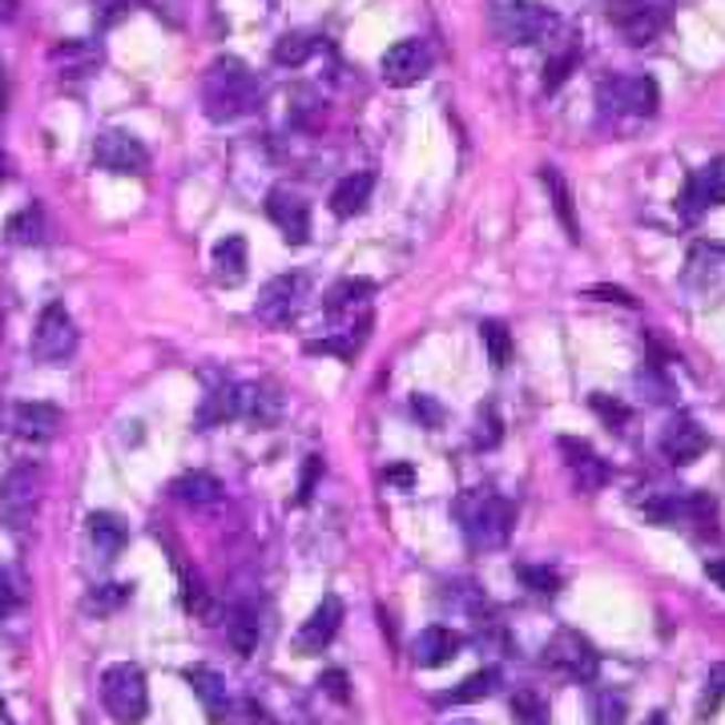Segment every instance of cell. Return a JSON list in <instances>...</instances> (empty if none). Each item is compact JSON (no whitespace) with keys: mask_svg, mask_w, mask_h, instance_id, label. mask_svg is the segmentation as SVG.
<instances>
[{"mask_svg":"<svg viewBox=\"0 0 725 725\" xmlns=\"http://www.w3.org/2000/svg\"><path fill=\"white\" fill-rule=\"evenodd\" d=\"M201 105L214 122H235L258 105V77L242 61L222 56V61H214L206 81H201Z\"/></svg>","mask_w":725,"mask_h":725,"instance_id":"1","label":"cell"},{"mask_svg":"<svg viewBox=\"0 0 725 725\" xmlns=\"http://www.w3.org/2000/svg\"><path fill=\"white\" fill-rule=\"evenodd\" d=\"M456 516L464 525V536L472 540V548H500L508 540L516 525V508L496 491H468L459 496Z\"/></svg>","mask_w":725,"mask_h":725,"instance_id":"2","label":"cell"},{"mask_svg":"<svg viewBox=\"0 0 725 725\" xmlns=\"http://www.w3.org/2000/svg\"><path fill=\"white\" fill-rule=\"evenodd\" d=\"M101 702L110 710L113 722L122 725H137L149 714V685H145V673L130 661H117L105 670L101 677Z\"/></svg>","mask_w":725,"mask_h":725,"instance_id":"3","label":"cell"},{"mask_svg":"<svg viewBox=\"0 0 725 725\" xmlns=\"http://www.w3.org/2000/svg\"><path fill=\"white\" fill-rule=\"evenodd\" d=\"M557 29V12L540 0H504L496 9V33L508 45H540Z\"/></svg>","mask_w":725,"mask_h":725,"instance_id":"4","label":"cell"},{"mask_svg":"<svg viewBox=\"0 0 725 725\" xmlns=\"http://www.w3.org/2000/svg\"><path fill=\"white\" fill-rule=\"evenodd\" d=\"M33 355L41 363H65L73 351H77V327H73V314L61 307V302H49L41 319L33 327Z\"/></svg>","mask_w":725,"mask_h":725,"instance_id":"5","label":"cell"},{"mask_svg":"<svg viewBox=\"0 0 725 725\" xmlns=\"http://www.w3.org/2000/svg\"><path fill=\"white\" fill-rule=\"evenodd\" d=\"M37 496H41V480L29 464L12 468L4 480H0V528L9 532H21L37 512Z\"/></svg>","mask_w":725,"mask_h":725,"instance_id":"6","label":"cell"},{"mask_svg":"<svg viewBox=\"0 0 725 725\" xmlns=\"http://www.w3.org/2000/svg\"><path fill=\"white\" fill-rule=\"evenodd\" d=\"M601 105L613 113H629V117H649V113H657L661 90L657 81L645 77V73H625V77L604 81Z\"/></svg>","mask_w":725,"mask_h":725,"instance_id":"7","label":"cell"},{"mask_svg":"<svg viewBox=\"0 0 725 725\" xmlns=\"http://www.w3.org/2000/svg\"><path fill=\"white\" fill-rule=\"evenodd\" d=\"M380 69H383V81H387V85L407 90V85H415V81H424L427 73H432V49H427L424 41H415V37L395 41V45L383 53Z\"/></svg>","mask_w":725,"mask_h":725,"instance_id":"8","label":"cell"},{"mask_svg":"<svg viewBox=\"0 0 725 725\" xmlns=\"http://www.w3.org/2000/svg\"><path fill=\"white\" fill-rule=\"evenodd\" d=\"M93 162L101 169H110V174H145L149 154H145V145L134 134L110 130V134H101L97 145H93Z\"/></svg>","mask_w":725,"mask_h":725,"instance_id":"9","label":"cell"},{"mask_svg":"<svg viewBox=\"0 0 725 725\" xmlns=\"http://www.w3.org/2000/svg\"><path fill=\"white\" fill-rule=\"evenodd\" d=\"M609 17L629 37V45H649L665 29V12L657 4H649V0H613Z\"/></svg>","mask_w":725,"mask_h":725,"instance_id":"10","label":"cell"},{"mask_svg":"<svg viewBox=\"0 0 725 725\" xmlns=\"http://www.w3.org/2000/svg\"><path fill=\"white\" fill-rule=\"evenodd\" d=\"M339 625H343V601H339V597H323V601L314 604V613L302 621L299 636H294V649H299L302 657L323 653V649L335 641Z\"/></svg>","mask_w":725,"mask_h":725,"instance_id":"11","label":"cell"},{"mask_svg":"<svg viewBox=\"0 0 725 725\" xmlns=\"http://www.w3.org/2000/svg\"><path fill=\"white\" fill-rule=\"evenodd\" d=\"M548 661L577 681H592L597 670H601V657H597L592 641H584L580 633H560L557 641L548 645Z\"/></svg>","mask_w":725,"mask_h":725,"instance_id":"12","label":"cell"},{"mask_svg":"<svg viewBox=\"0 0 725 725\" xmlns=\"http://www.w3.org/2000/svg\"><path fill=\"white\" fill-rule=\"evenodd\" d=\"M267 214H270V222H275V226L282 230V238H287V242L302 246L307 238H311V206H307V201H302L299 194L270 190Z\"/></svg>","mask_w":725,"mask_h":725,"instance_id":"13","label":"cell"},{"mask_svg":"<svg viewBox=\"0 0 725 725\" xmlns=\"http://www.w3.org/2000/svg\"><path fill=\"white\" fill-rule=\"evenodd\" d=\"M464 653V636L456 629H444V625H432L424 633L415 636L412 645V661L420 670H439V665H452V661Z\"/></svg>","mask_w":725,"mask_h":725,"instance_id":"14","label":"cell"},{"mask_svg":"<svg viewBox=\"0 0 725 725\" xmlns=\"http://www.w3.org/2000/svg\"><path fill=\"white\" fill-rule=\"evenodd\" d=\"M705 447H710V439H705V432L697 427V420H690V415H677L665 432H661V452H665V459L670 464H693V459L705 456Z\"/></svg>","mask_w":725,"mask_h":725,"instance_id":"15","label":"cell"},{"mask_svg":"<svg viewBox=\"0 0 725 725\" xmlns=\"http://www.w3.org/2000/svg\"><path fill=\"white\" fill-rule=\"evenodd\" d=\"M299 294H302V279H294V275L270 279L267 287H262V294H258L255 314L262 319V323L282 327V323L290 319V314H294V307H299Z\"/></svg>","mask_w":725,"mask_h":725,"instance_id":"16","label":"cell"},{"mask_svg":"<svg viewBox=\"0 0 725 725\" xmlns=\"http://www.w3.org/2000/svg\"><path fill=\"white\" fill-rule=\"evenodd\" d=\"M61 407H53V403H17L12 407V432L21 435V439H53L56 432H61Z\"/></svg>","mask_w":725,"mask_h":725,"instance_id":"17","label":"cell"},{"mask_svg":"<svg viewBox=\"0 0 725 725\" xmlns=\"http://www.w3.org/2000/svg\"><path fill=\"white\" fill-rule=\"evenodd\" d=\"M560 452L569 456L572 480L580 491H601L609 484V464H604L589 444H577V439H560Z\"/></svg>","mask_w":725,"mask_h":725,"instance_id":"18","label":"cell"},{"mask_svg":"<svg viewBox=\"0 0 725 725\" xmlns=\"http://www.w3.org/2000/svg\"><path fill=\"white\" fill-rule=\"evenodd\" d=\"M186 681H190V690L201 702V710H206V717H210V722H226L230 690H226L222 673H214L210 665H194V670H186Z\"/></svg>","mask_w":725,"mask_h":725,"instance_id":"19","label":"cell"},{"mask_svg":"<svg viewBox=\"0 0 725 725\" xmlns=\"http://www.w3.org/2000/svg\"><path fill=\"white\" fill-rule=\"evenodd\" d=\"M214 282L218 287H238L246 279V267H250V255H246V238L242 235H226L222 242L214 246Z\"/></svg>","mask_w":725,"mask_h":725,"instance_id":"20","label":"cell"},{"mask_svg":"<svg viewBox=\"0 0 725 725\" xmlns=\"http://www.w3.org/2000/svg\"><path fill=\"white\" fill-rule=\"evenodd\" d=\"M725 201V166L714 162V166H705L693 174L690 190H685V214H702L705 206H722Z\"/></svg>","mask_w":725,"mask_h":725,"instance_id":"21","label":"cell"},{"mask_svg":"<svg viewBox=\"0 0 725 725\" xmlns=\"http://www.w3.org/2000/svg\"><path fill=\"white\" fill-rule=\"evenodd\" d=\"M90 545L101 560H117L122 557V548L130 545V528H125L113 512H93L90 516Z\"/></svg>","mask_w":725,"mask_h":725,"instance_id":"22","label":"cell"},{"mask_svg":"<svg viewBox=\"0 0 725 725\" xmlns=\"http://www.w3.org/2000/svg\"><path fill=\"white\" fill-rule=\"evenodd\" d=\"M371 190H375V178H371V174H346L335 190H331V210H335L339 218H355V214L367 210Z\"/></svg>","mask_w":725,"mask_h":725,"instance_id":"23","label":"cell"},{"mask_svg":"<svg viewBox=\"0 0 725 725\" xmlns=\"http://www.w3.org/2000/svg\"><path fill=\"white\" fill-rule=\"evenodd\" d=\"M169 491H174V500L190 504V508H210V504L222 500V484L214 480L210 472H186L169 484Z\"/></svg>","mask_w":725,"mask_h":725,"instance_id":"24","label":"cell"},{"mask_svg":"<svg viewBox=\"0 0 725 725\" xmlns=\"http://www.w3.org/2000/svg\"><path fill=\"white\" fill-rule=\"evenodd\" d=\"M226 420H242V387H218L206 395L198 412V424L201 427H218Z\"/></svg>","mask_w":725,"mask_h":725,"instance_id":"25","label":"cell"},{"mask_svg":"<svg viewBox=\"0 0 725 725\" xmlns=\"http://www.w3.org/2000/svg\"><path fill=\"white\" fill-rule=\"evenodd\" d=\"M496 685H500V670H476L472 677H464L452 693H444L439 702L444 705H472V702H484V697H491L496 693Z\"/></svg>","mask_w":725,"mask_h":725,"instance_id":"26","label":"cell"},{"mask_svg":"<svg viewBox=\"0 0 725 725\" xmlns=\"http://www.w3.org/2000/svg\"><path fill=\"white\" fill-rule=\"evenodd\" d=\"M226 636H230V649H235L238 657H250L258 649V613L250 609V604H242V609H235L230 613V621H226Z\"/></svg>","mask_w":725,"mask_h":725,"instance_id":"27","label":"cell"},{"mask_svg":"<svg viewBox=\"0 0 725 725\" xmlns=\"http://www.w3.org/2000/svg\"><path fill=\"white\" fill-rule=\"evenodd\" d=\"M4 235H9V242H17V246H33V242H41V235H45V218H41L37 206H24V210H17L9 218Z\"/></svg>","mask_w":725,"mask_h":725,"instance_id":"28","label":"cell"},{"mask_svg":"<svg viewBox=\"0 0 725 725\" xmlns=\"http://www.w3.org/2000/svg\"><path fill=\"white\" fill-rule=\"evenodd\" d=\"M480 339H484V351H488L491 367L504 371L512 363V335H508V327L488 319V323H480Z\"/></svg>","mask_w":725,"mask_h":725,"instance_id":"29","label":"cell"},{"mask_svg":"<svg viewBox=\"0 0 725 725\" xmlns=\"http://www.w3.org/2000/svg\"><path fill=\"white\" fill-rule=\"evenodd\" d=\"M97 49L85 45V41H65V45L53 49V61L56 65H65V73H73V77H81V73H90L93 65H97Z\"/></svg>","mask_w":725,"mask_h":725,"instance_id":"30","label":"cell"},{"mask_svg":"<svg viewBox=\"0 0 725 725\" xmlns=\"http://www.w3.org/2000/svg\"><path fill=\"white\" fill-rule=\"evenodd\" d=\"M371 282L367 279H346V282H339L331 294H327V311L331 314H339V311H351V307H363V299L371 294Z\"/></svg>","mask_w":725,"mask_h":725,"instance_id":"31","label":"cell"},{"mask_svg":"<svg viewBox=\"0 0 725 725\" xmlns=\"http://www.w3.org/2000/svg\"><path fill=\"white\" fill-rule=\"evenodd\" d=\"M540 178H545V186L548 190H552V201H557V214H560V222H565V230H569V238L572 242H577V218H572V194H569V186H565V178H560L557 169L548 166L545 174H540Z\"/></svg>","mask_w":725,"mask_h":725,"instance_id":"32","label":"cell"},{"mask_svg":"<svg viewBox=\"0 0 725 725\" xmlns=\"http://www.w3.org/2000/svg\"><path fill=\"white\" fill-rule=\"evenodd\" d=\"M512 717L516 725H548V702L536 690H516Z\"/></svg>","mask_w":725,"mask_h":725,"instance_id":"33","label":"cell"},{"mask_svg":"<svg viewBox=\"0 0 725 725\" xmlns=\"http://www.w3.org/2000/svg\"><path fill=\"white\" fill-rule=\"evenodd\" d=\"M722 702H725V661H717L714 670L705 673V690H702V702H697V717L710 722Z\"/></svg>","mask_w":725,"mask_h":725,"instance_id":"34","label":"cell"},{"mask_svg":"<svg viewBox=\"0 0 725 725\" xmlns=\"http://www.w3.org/2000/svg\"><path fill=\"white\" fill-rule=\"evenodd\" d=\"M629 717V702L621 693H597L592 697V722L597 725H621Z\"/></svg>","mask_w":725,"mask_h":725,"instance_id":"35","label":"cell"},{"mask_svg":"<svg viewBox=\"0 0 725 725\" xmlns=\"http://www.w3.org/2000/svg\"><path fill=\"white\" fill-rule=\"evenodd\" d=\"M311 53H314V37H307V33H287L279 45H275V61H279V65H302Z\"/></svg>","mask_w":725,"mask_h":725,"instance_id":"36","label":"cell"},{"mask_svg":"<svg viewBox=\"0 0 725 725\" xmlns=\"http://www.w3.org/2000/svg\"><path fill=\"white\" fill-rule=\"evenodd\" d=\"M226 725H275V717L255 702V697H238L226 710Z\"/></svg>","mask_w":725,"mask_h":725,"instance_id":"37","label":"cell"},{"mask_svg":"<svg viewBox=\"0 0 725 725\" xmlns=\"http://www.w3.org/2000/svg\"><path fill=\"white\" fill-rule=\"evenodd\" d=\"M125 601H130V589H125V584H101V589H93L90 597H85V609H90V613H113V609H122Z\"/></svg>","mask_w":725,"mask_h":725,"instance_id":"38","label":"cell"},{"mask_svg":"<svg viewBox=\"0 0 725 725\" xmlns=\"http://www.w3.org/2000/svg\"><path fill=\"white\" fill-rule=\"evenodd\" d=\"M359 343H363V335H355V331H346L343 339H323V343H307V351H311V355H339V359H355Z\"/></svg>","mask_w":725,"mask_h":725,"instance_id":"39","label":"cell"},{"mask_svg":"<svg viewBox=\"0 0 725 725\" xmlns=\"http://www.w3.org/2000/svg\"><path fill=\"white\" fill-rule=\"evenodd\" d=\"M520 577L532 584V592H548V597H552V592L560 589V577L552 569H520Z\"/></svg>","mask_w":725,"mask_h":725,"instance_id":"40","label":"cell"},{"mask_svg":"<svg viewBox=\"0 0 725 725\" xmlns=\"http://www.w3.org/2000/svg\"><path fill=\"white\" fill-rule=\"evenodd\" d=\"M319 472H323V459H319V456H311V459H307V468H302V484H299V504H307V500H311L314 484H319Z\"/></svg>","mask_w":725,"mask_h":725,"instance_id":"41","label":"cell"},{"mask_svg":"<svg viewBox=\"0 0 725 725\" xmlns=\"http://www.w3.org/2000/svg\"><path fill=\"white\" fill-rule=\"evenodd\" d=\"M12 604H21V584L12 580L9 569H0V609H12Z\"/></svg>","mask_w":725,"mask_h":725,"instance_id":"42","label":"cell"},{"mask_svg":"<svg viewBox=\"0 0 725 725\" xmlns=\"http://www.w3.org/2000/svg\"><path fill=\"white\" fill-rule=\"evenodd\" d=\"M572 61H577V53H565V56H560V61H557V65H548V77H545V85H548V90H557L560 81L569 77Z\"/></svg>","mask_w":725,"mask_h":725,"instance_id":"43","label":"cell"},{"mask_svg":"<svg viewBox=\"0 0 725 725\" xmlns=\"http://www.w3.org/2000/svg\"><path fill=\"white\" fill-rule=\"evenodd\" d=\"M592 294H601V299H609V302H621V307H633V294L629 290H621V287H592Z\"/></svg>","mask_w":725,"mask_h":725,"instance_id":"44","label":"cell"},{"mask_svg":"<svg viewBox=\"0 0 725 725\" xmlns=\"http://www.w3.org/2000/svg\"><path fill=\"white\" fill-rule=\"evenodd\" d=\"M319 685H323V690L331 693V697H339V702H343V697H346V677H343V673H339V670H335V673H327V677L319 681Z\"/></svg>","mask_w":725,"mask_h":725,"instance_id":"45","label":"cell"},{"mask_svg":"<svg viewBox=\"0 0 725 725\" xmlns=\"http://www.w3.org/2000/svg\"><path fill=\"white\" fill-rule=\"evenodd\" d=\"M412 468H407V464H395V468L387 472V484H400V488H412Z\"/></svg>","mask_w":725,"mask_h":725,"instance_id":"46","label":"cell"},{"mask_svg":"<svg viewBox=\"0 0 725 725\" xmlns=\"http://www.w3.org/2000/svg\"><path fill=\"white\" fill-rule=\"evenodd\" d=\"M705 577L714 580L717 589H725V560H710V565H705Z\"/></svg>","mask_w":725,"mask_h":725,"instance_id":"47","label":"cell"},{"mask_svg":"<svg viewBox=\"0 0 725 725\" xmlns=\"http://www.w3.org/2000/svg\"><path fill=\"white\" fill-rule=\"evenodd\" d=\"M9 110V77H4V69H0V113Z\"/></svg>","mask_w":725,"mask_h":725,"instance_id":"48","label":"cell"},{"mask_svg":"<svg viewBox=\"0 0 725 725\" xmlns=\"http://www.w3.org/2000/svg\"><path fill=\"white\" fill-rule=\"evenodd\" d=\"M9 178V154H4V145H0V182Z\"/></svg>","mask_w":725,"mask_h":725,"instance_id":"49","label":"cell"},{"mask_svg":"<svg viewBox=\"0 0 725 725\" xmlns=\"http://www.w3.org/2000/svg\"><path fill=\"white\" fill-rule=\"evenodd\" d=\"M0 725H12V717H9V705L0 702Z\"/></svg>","mask_w":725,"mask_h":725,"instance_id":"50","label":"cell"},{"mask_svg":"<svg viewBox=\"0 0 725 725\" xmlns=\"http://www.w3.org/2000/svg\"><path fill=\"white\" fill-rule=\"evenodd\" d=\"M649 725H665V717H661V714H653V722H649Z\"/></svg>","mask_w":725,"mask_h":725,"instance_id":"51","label":"cell"}]
</instances>
